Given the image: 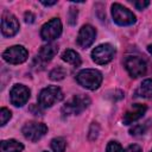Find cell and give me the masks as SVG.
<instances>
[{"instance_id":"1","label":"cell","mask_w":152,"mask_h":152,"mask_svg":"<svg viewBox=\"0 0 152 152\" xmlns=\"http://www.w3.org/2000/svg\"><path fill=\"white\" fill-rule=\"evenodd\" d=\"M76 81L83 88L95 90L102 83V74L95 69H83L76 75Z\"/></svg>"},{"instance_id":"2","label":"cell","mask_w":152,"mask_h":152,"mask_svg":"<svg viewBox=\"0 0 152 152\" xmlns=\"http://www.w3.org/2000/svg\"><path fill=\"white\" fill-rule=\"evenodd\" d=\"M90 104V99L86 95H74L69 101H66V103L62 107V113L65 116L69 115H77L80 113H82L84 109L88 108V106Z\"/></svg>"},{"instance_id":"3","label":"cell","mask_w":152,"mask_h":152,"mask_svg":"<svg viewBox=\"0 0 152 152\" xmlns=\"http://www.w3.org/2000/svg\"><path fill=\"white\" fill-rule=\"evenodd\" d=\"M63 100V93L59 87L57 86H49L44 89L38 95V103L39 107L42 108H49L52 107L56 102H59Z\"/></svg>"},{"instance_id":"4","label":"cell","mask_w":152,"mask_h":152,"mask_svg":"<svg viewBox=\"0 0 152 152\" xmlns=\"http://www.w3.org/2000/svg\"><path fill=\"white\" fill-rule=\"evenodd\" d=\"M112 17L114 23H116L120 26H128L135 23V15L133 12H131L128 8L124 7L120 4H113L112 5Z\"/></svg>"},{"instance_id":"5","label":"cell","mask_w":152,"mask_h":152,"mask_svg":"<svg viewBox=\"0 0 152 152\" xmlns=\"http://www.w3.org/2000/svg\"><path fill=\"white\" fill-rule=\"evenodd\" d=\"M115 55V48L112 44H101L99 46H96L93 51H91V59L100 65H104L107 63H109Z\"/></svg>"},{"instance_id":"6","label":"cell","mask_w":152,"mask_h":152,"mask_svg":"<svg viewBox=\"0 0 152 152\" xmlns=\"http://www.w3.org/2000/svg\"><path fill=\"white\" fill-rule=\"evenodd\" d=\"M24 137L30 140V141H38L40 138H43L46 132L48 127L43 122H37V121H28L23 126L21 129Z\"/></svg>"},{"instance_id":"7","label":"cell","mask_w":152,"mask_h":152,"mask_svg":"<svg viewBox=\"0 0 152 152\" xmlns=\"http://www.w3.org/2000/svg\"><path fill=\"white\" fill-rule=\"evenodd\" d=\"M125 68L133 78L144 76L147 70L146 62L138 56H127L125 59Z\"/></svg>"},{"instance_id":"8","label":"cell","mask_w":152,"mask_h":152,"mask_svg":"<svg viewBox=\"0 0 152 152\" xmlns=\"http://www.w3.org/2000/svg\"><path fill=\"white\" fill-rule=\"evenodd\" d=\"M62 33V23L58 18H52L42 26L40 37L45 42H52L57 39Z\"/></svg>"},{"instance_id":"9","label":"cell","mask_w":152,"mask_h":152,"mask_svg":"<svg viewBox=\"0 0 152 152\" xmlns=\"http://www.w3.org/2000/svg\"><path fill=\"white\" fill-rule=\"evenodd\" d=\"M28 57L27 50L21 45H13L6 49L2 53V58L11 64H20L24 63Z\"/></svg>"},{"instance_id":"10","label":"cell","mask_w":152,"mask_h":152,"mask_svg":"<svg viewBox=\"0 0 152 152\" xmlns=\"http://www.w3.org/2000/svg\"><path fill=\"white\" fill-rule=\"evenodd\" d=\"M30 99V89L24 84H15L10 91L11 103L15 107L24 106Z\"/></svg>"},{"instance_id":"11","label":"cell","mask_w":152,"mask_h":152,"mask_svg":"<svg viewBox=\"0 0 152 152\" xmlns=\"http://www.w3.org/2000/svg\"><path fill=\"white\" fill-rule=\"evenodd\" d=\"M19 31V21L18 19L11 14L5 13L1 19V32L5 37H13Z\"/></svg>"},{"instance_id":"12","label":"cell","mask_w":152,"mask_h":152,"mask_svg":"<svg viewBox=\"0 0 152 152\" xmlns=\"http://www.w3.org/2000/svg\"><path fill=\"white\" fill-rule=\"evenodd\" d=\"M96 37V31L91 25H83L77 36V45L82 49L89 48Z\"/></svg>"},{"instance_id":"13","label":"cell","mask_w":152,"mask_h":152,"mask_svg":"<svg viewBox=\"0 0 152 152\" xmlns=\"http://www.w3.org/2000/svg\"><path fill=\"white\" fill-rule=\"evenodd\" d=\"M146 109H147V107L145 104H141V103H134V104H132V107L124 114V118H122L124 125H131L134 121L139 120L145 114Z\"/></svg>"},{"instance_id":"14","label":"cell","mask_w":152,"mask_h":152,"mask_svg":"<svg viewBox=\"0 0 152 152\" xmlns=\"http://www.w3.org/2000/svg\"><path fill=\"white\" fill-rule=\"evenodd\" d=\"M57 52H58V46L56 44H48L40 48L37 57L43 63H46V62H50L56 56Z\"/></svg>"},{"instance_id":"15","label":"cell","mask_w":152,"mask_h":152,"mask_svg":"<svg viewBox=\"0 0 152 152\" xmlns=\"http://www.w3.org/2000/svg\"><path fill=\"white\" fill-rule=\"evenodd\" d=\"M24 150V145L14 139L2 140L0 144V152H21Z\"/></svg>"},{"instance_id":"16","label":"cell","mask_w":152,"mask_h":152,"mask_svg":"<svg viewBox=\"0 0 152 152\" xmlns=\"http://www.w3.org/2000/svg\"><path fill=\"white\" fill-rule=\"evenodd\" d=\"M137 95L145 99H152V80L147 78L141 82L137 90Z\"/></svg>"},{"instance_id":"17","label":"cell","mask_w":152,"mask_h":152,"mask_svg":"<svg viewBox=\"0 0 152 152\" xmlns=\"http://www.w3.org/2000/svg\"><path fill=\"white\" fill-rule=\"evenodd\" d=\"M62 59H63L64 62H66V63L74 65V66H80V65H81V57H80V55H78L76 51L70 50V49L65 50V51L62 53Z\"/></svg>"},{"instance_id":"18","label":"cell","mask_w":152,"mask_h":152,"mask_svg":"<svg viewBox=\"0 0 152 152\" xmlns=\"http://www.w3.org/2000/svg\"><path fill=\"white\" fill-rule=\"evenodd\" d=\"M65 146H66V142L62 137H57L51 140V148L53 152H64Z\"/></svg>"},{"instance_id":"19","label":"cell","mask_w":152,"mask_h":152,"mask_svg":"<svg viewBox=\"0 0 152 152\" xmlns=\"http://www.w3.org/2000/svg\"><path fill=\"white\" fill-rule=\"evenodd\" d=\"M65 75H66L65 69L62 68V66H57V68H55V69H52L50 71L49 77L52 81H61V80H63L65 77Z\"/></svg>"},{"instance_id":"20","label":"cell","mask_w":152,"mask_h":152,"mask_svg":"<svg viewBox=\"0 0 152 152\" xmlns=\"http://www.w3.org/2000/svg\"><path fill=\"white\" fill-rule=\"evenodd\" d=\"M150 127V121H146L145 124H140V125H135L133 126L131 129H129V133L132 135H140V134H144L147 128Z\"/></svg>"},{"instance_id":"21","label":"cell","mask_w":152,"mask_h":152,"mask_svg":"<svg viewBox=\"0 0 152 152\" xmlns=\"http://www.w3.org/2000/svg\"><path fill=\"white\" fill-rule=\"evenodd\" d=\"M11 118H12L11 110L7 109V108H5V107L1 108V110H0V125H1V126H5L6 122H7Z\"/></svg>"},{"instance_id":"22","label":"cell","mask_w":152,"mask_h":152,"mask_svg":"<svg viewBox=\"0 0 152 152\" xmlns=\"http://www.w3.org/2000/svg\"><path fill=\"white\" fill-rule=\"evenodd\" d=\"M99 132H100V127L96 122H93L90 125V128H89V133H88V138L89 140H95L99 135Z\"/></svg>"},{"instance_id":"23","label":"cell","mask_w":152,"mask_h":152,"mask_svg":"<svg viewBox=\"0 0 152 152\" xmlns=\"http://www.w3.org/2000/svg\"><path fill=\"white\" fill-rule=\"evenodd\" d=\"M106 152H125V151L118 141H109L106 147Z\"/></svg>"},{"instance_id":"24","label":"cell","mask_w":152,"mask_h":152,"mask_svg":"<svg viewBox=\"0 0 152 152\" xmlns=\"http://www.w3.org/2000/svg\"><path fill=\"white\" fill-rule=\"evenodd\" d=\"M76 18H77V10L74 7H70L69 10V17H68V21L70 25H75L76 24Z\"/></svg>"},{"instance_id":"25","label":"cell","mask_w":152,"mask_h":152,"mask_svg":"<svg viewBox=\"0 0 152 152\" xmlns=\"http://www.w3.org/2000/svg\"><path fill=\"white\" fill-rule=\"evenodd\" d=\"M133 5L135 6V8H137V10L141 11V10H144L145 7H147V6L150 5V1H147V0H140V1H134V2H133Z\"/></svg>"},{"instance_id":"26","label":"cell","mask_w":152,"mask_h":152,"mask_svg":"<svg viewBox=\"0 0 152 152\" xmlns=\"http://www.w3.org/2000/svg\"><path fill=\"white\" fill-rule=\"evenodd\" d=\"M125 152H142V148H141L139 145L133 144V145H129V146L125 150Z\"/></svg>"},{"instance_id":"27","label":"cell","mask_w":152,"mask_h":152,"mask_svg":"<svg viewBox=\"0 0 152 152\" xmlns=\"http://www.w3.org/2000/svg\"><path fill=\"white\" fill-rule=\"evenodd\" d=\"M24 19H25V23H27V24H32V23L34 21L36 17H34V14H33L32 12H26L25 15H24Z\"/></svg>"},{"instance_id":"28","label":"cell","mask_w":152,"mask_h":152,"mask_svg":"<svg viewBox=\"0 0 152 152\" xmlns=\"http://www.w3.org/2000/svg\"><path fill=\"white\" fill-rule=\"evenodd\" d=\"M42 4L44 6H52V5H56L57 1H42Z\"/></svg>"},{"instance_id":"29","label":"cell","mask_w":152,"mask_h":152,"mask_svg":"<svg viewBox=\"0 0 152 152\" xmlns=\"http://www.w3.org/2000/svg\"><path fill=\"white\" fill-rule=\"evenodd\" d=\"M147 50H148V52H150V53H151V55H152V44H151V45H148V46H147Z\"/></svg>"},{"instance_id":"30","label":"cell","mask_w":152,"mask_h":152,"mask_svg":"<svg viewBox=\"0 0 152 152\" xmlns=\"http://www.w3.org/2000/svg\"><path fill=\"white\" fill-rule=\"evenodd\" d=\"M43 152H48V151H43Z\"/></svg>"},{"instance_id":"31","label":"cell","mask_w":152,"mask_h":152,"mask_svg":"<svg viewBox=\"0 0 152 152\" xmlns=\"http://www.w3.org/2000/svg\"><path fill=\"white\" fill-rule=\"evenodd\" d=\"M151 152H152V150H151Z\"/></svg>"}]
</instances>
